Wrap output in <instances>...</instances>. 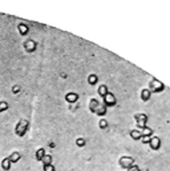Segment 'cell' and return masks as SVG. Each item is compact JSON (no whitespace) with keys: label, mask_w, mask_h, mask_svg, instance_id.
<instances>
[{"label":"cell","mask_w":170,"mask_h":171,"mask_svg":"<svg viewBox=\"0 0 170 171\" xmlns=\"http://www.w3.org/2000/svg\"><path fill=\"white\" fill-rule=\"evenodd\" d=\"M28 126H29L28 120L25 119H21L15 126V134L20 137L24 136L26 132L28 129Z\"/></svg>","instance_id":"1"},{"label":"cell","mask_w":170,"mask_h":171,"mask_svg":"<svg viewBox=\"0 0 170 171\" xmlns=\"http://www.w3.org/2000/svg\"><path fill=\"white\" fill-rule=\"evenodd\" d=\"M118 164L122 169H128L129 167L132 166V164H134V159L131 156L123 155L118 160Z\"/></svg>","instance_id":"2"},{"label":"cell","mask_w":170,"mask_h":171,"mask_svg":"<svg viewBox=\"0 0 170 171\" xmlns=\"http://www.w3.org/2000/svg\"><path fill=\"white\" fill-rule=\"evenodd\" d=\"M102 99H103L102 103L107 107L114 106L115 104H117V99H116L114 94L111 93V92H108L107 95L102 98Z\"/></svg>","instance_id":"3"},{"label":"cell","mask_w":170,"mask_h":171,"mask_svg":"<svg viewBox=\"0 0 170 171\" xmlns=\"http://www.w3.org/2000/svg\"><path fill=\"white\" fill-rule=\"evenodd\" d=\"M134 118L137 121V127L142 129L146 126V123L148 121V117L144 114H136L134 115Z\"/></svg>","instance_id":"4"},{"label":"cell","mask_w":170,"mask_h":171,"mask_svg":"<svg viewBox=\"0 0 170 171\" xmlns=\"http://www.w3.org/2000/svg\"><path fill=\"white\" fill-rule=\"evenodd\" d=\"M37 42L32 39H27L23 43V47L24 49L27 51L28 53H32L34 52L36 49H37Z\"/></svg>","instance_id":"5"},{"label":"cell","mask_w":170,"mask_h":171,"mask_svg":"<svg viewBox=\"0 0 170 171\" xmlns=\"http://www.w3.org/2000/svg\"><path fill=\"white\" fill-rule=\"evenodd\" d=\"M150 89L152 92L161 91L163 89V85L159 81H158L157 80H153L150 83Z\"/></svg>","instance_id":"6"},{"label":"cell","mask_w":170,"mask_h":171,"mask_svg":"<svg viewBox=\"0 0 170 171\" xmlns=\"http://www.w3.org/2000/svg\"><path fill=\"white\" fill-rule=\"evenodd\" d=\"M78 98H79L78 94L77 93H74V92H69V93H68V94L65 95V99H66V101L68 102V103H71V104L77 102Z\"/></svg>","instance_id":"7"},{"label":"cell","mask_w":170,"mask_h":171,"mask_svg":"<svg viewBox=\"0 0 170 171\" xmlns=\"http://www.w3.org/2000/svg\"><path fill=\"white\" fill-rule=\"evenodd\" d=\"M107 109L108 107L103 103H99L96 111H95V114H97L99 116H103L107 113Z\"/></svg>","instance_id":"8"},{"label":"cell","mask_w":170,"mask_h":171,"mask_svg":"<svg viewBox=\"0 0 170 171\" xmlns=\"http://www.w3.org/2000/svg\"><path fill=\"white\" fill-rule=\"evenodd\" d=\"M18 32L21 35H27L28 31H29V28L23 23H20L18 25Z\"/></svg>","instance_id":"9"},{"label":"cell","mask_w":170,"mask_h":171,"mask_svg":"<svg viewBox=\"0 0 170 171\" xmlns=\"http://www.w3.org/2000/svg\"><path fill=\"white\" fill-rule=\"evenodd\" d=\"M149 144L152 149H158L160 147V139L156 136L152 137L150 139Z\"/></svg>","instance_id":"10"},{"label":"cell","mask_w":170,"mask_h":171,"mask_svg":"<svg viewBox=\"0 0 170 171\" xmlns=\"http://www.w3.org/2000/svg\"><path fill=\"white\" fill-rule=\"evenodd\" d=\"M11 161L8 159V157H6L4 159H2V162H1V167L2 169L5 171H8L10 169H11Z\"/></svg>","instance_id":"11"},{"label":"cell","mask_w":170,"mask_h":171,"mask_svg":"<svg viewBox=\"0 0 170 171\" xmlns=\"http://www.w3.org/2000/svg\"><path fill=\"white\" fill-rule=\"evenodd\" d=\"M8 159L11 161V163H17L21 159V154L18 151L12 152V154L8 156Z\"/></svg>","instance_id":"12"},{"label":"cell","mask_w":170,"mask_h":171,"mask_svg":"<svg viewBox=\"0 0 170 171\" xmlns=\"http://www.w3.org/2000/svg\"><path fill=\"white\" fill-rule=\"evenodd\" d=\"M100 102L97 99H92L89 102V109L92 113H95Z\"/></svg>","instance_id":"13"},{"label":"cell","mask_w":170,"mask_h":171,"mask_svg":"<svg viewBox=\"0 0 170 171\" xmlns=\"http://www.w3.org/2000/svg\"><path fill=\"white\" fill-rule=\"evenodd\" d=\"M108 92H109L108 91V87L105 85H101L98 87V94H99L102 98L106 96Z\"/></svg>","instance_id":"14"},{"label":"cell","mask_w":170,"mask_h":171,"mask_svg":"<svg viewBox=\"0 0 170 171\" xmlns=\"http://www.w3.org/2000/svg\"><path fill=\"white\" fill-rule=\"evenodd\" d=\"M88 82L90 85H97L98 82V77L95 74H91L88 77Z\"/></svg>","instance_id":"15"},{"label":"cell","mask_w":170,"mask_h":171,"mask_svg":"<svg viewBox=\"0 0 170 171\" xmlns=\"http://www.w3.org/2000/svg\"><path fill=\"white\" fill-rule=\"evenodd\" d=\"M130 136L132 139L134 140H138V139H141L142 138V134H141V131L138 130V129H132L130 131Z\"/></svg>","instance_id":"16"},{"label":"cell","mask_w":170,"mask_h":171,"mask_svg":"<svg viewBox=\"0 0 170 171\" xmlns=\"http://www.w3.org/2000/svg\"><path fill=\"white\" fill-rule=\"evenodd\" d=\"M151 97V91L149 89H143L141 92V99L143 100V101H147L150 99Z\"/></svg>","instance_id":"17"},{"label":"cell","mask_w":170,"mask_h":171,"mask_svg":"<svg viewBox=\"0 0 170 171\" xmlns=\"http://www.w3.org/2000/svg\"><path fill=\"white\" fill-rule=\"evenodd\" d=\"M42 162V164L43 166H46V165H49V164H52V156L49 154H46L44 155V157L42 158V159L41 160Z\"/></svg>","instance_id":"18"},{"label":"cell","mask_w":170,"mask_h":171,"mask_svg":"<svg viewBox=\"0 0 170 171\" xmlns=\"http://www.w3.org/2000/svg\"><path fill=\"white\" fill-rule=\"evenodd\" d=\"M45 154H46V152H45L44 148H39V149L36 151V153H35V156H36V159H37L38 161H41L42 159V158L44 157Z\"/></svg>","instance_id":"19"},{"label":"cell","mask_w":170,"mask_h":171,"mask_svg":"<svg viewBox=\"0 0 170 171\" xmlns=\"http://www.w3.org/2000/svg\"><path fill=\"white\" fill-rule=\"evenodd\" d=\"M152 134V130L150 129L149 127L145 126L144 128H142V130H141V134L142 136L144 137H150Z\"/></svg>","instance_id":"20"},{"label":"cell","mask_w":170,"mask_h":171,"mask_svg":"<svg viewBox=\"0 0 170 171\" xmlns=\"http://www.w3.org/2000/svg\"><path fill=\"white\" fill-rule=\"evenodd\" d=\"M8 108H9V105L7 101H4V100L0 101V113L6 111Z\"/></svg>","instance_id":"21"},{"label":"cell","mask_w":170,"mask_h":171,"mask_svg":"<svg viewBox=\"0 0 170 171\" xmlns=\"http://www.w3.org/2000/svg\"><path fill=\"white\" fill-rule=\"evenodd\" d=\"M98 126H99L100 129H106L108 126V121L106 120V119H102L99 121V123H98Z\"/></svg>","instance_id":"22"},{"label":"cell","mask_w":170,"mask_h":171,"mask_svg":"<svg viewBox=\"0 0 170 171\" xmlns=\"http://www.w3.org/2000/svg\"><path fill=\"white\" fill-rule=\"evenodd\" d=\"M76 144L78 147H83L86 144V140L83 138H78L76 139Z\"/></svg>","instance_id":"23"},{"label":"cell","mask_w":170,"mask_h":171,"mask_svg":"<svg viewBox=\"0 0 170 171\" xmlns=\"http://www.w3.org/2000/svg\"><path fill=\"white\" fill-rule=\"evenodd\" d=\"M20 90H21V88H20L19 85H13V86L12 87V92L14 94H18L20 92Z\"/></svg>","instance_id":"24"},{"label":"cell","mask_w":170,"mask_h":171,"mask_svg":"<svg viewBox=\"0 0 170 171\" xmlns=\"http://www.w3.org/2000/svg\"><path fill=\"white\" fill-rule=\"evenodd\" d=\"M43 171H55V167L53 164H49L43 166Z\"/></svg>","instance_id":"25"},{"label":"cell","mask_w":170,"mask_h":171,"mask_svg":"<svg viewBox=\"0 0 170 171\" xmlns=\"http://www.w3.org/2000/svg\"><path fill=\"white\" fill-rule=\"evenodd\" d=\"M139 167L138 166L137 164H132V166L127 169V171H139Z\"/></svg>","instance_id":"26"},{"label":"cell","mask_w":170,"mask_h":171,"mask_svg":"<svg viewBox=\"0 0 170 171\" xmlns=\"http://www.w3.org/2000/svg\"><path fill=\"white\" fill-rule=\"evenodd\" d=\"M150 137H144V136H142V138H141V139H142V142L143 143V144H147V143H149L150 141Z\"/></svg>","instance_id":"27"},{"label":"cell","mask_w":170,"mask_h":171,"mask_svg":"<svg viewBox=\"0 0 170 171\" xmlns=\"http://www.w3.org/2000/svg\"><path fill=\"white\" fill-rule=\"evenodd\" d=\"M139 171H149L148 169H139Z\"/></svg>","instance_id":"28"}]
</instances>
